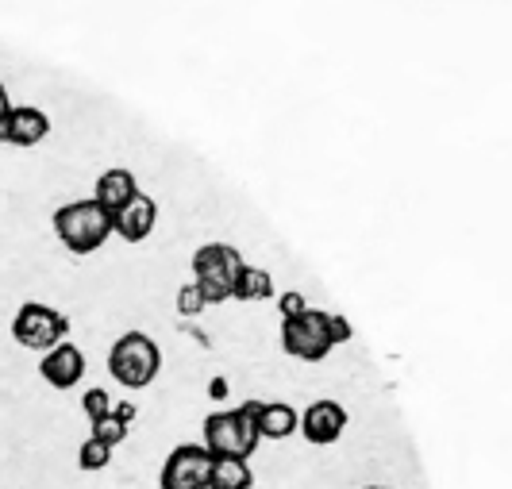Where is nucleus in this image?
Listing matches in <instances>:
<instances>
[{
  "label": "nucleus",
  "mask_w": 512,
  "mask_h": 489,
  "mask_svg": "<svg viewBox=\"0 0 512 489\" xmlns=\"http://www.w3.org/2000/svg\"><path fill=\"white\" fill-rule=\"evenodd\" d=\"M51 224L58 243L70 255H93V251H101L104 243L112 239V216L93 197H81V201L62 205L51 216Z\"/></svg>",
  "instance_id": "f257e3e1"
},
{
  "label": "nucleus",
  "mask_w": 512,
  "mask_h": 489,
  "mask_svg": "<svg viewBox=\"0 0 512 489\" xmlns=\"http://www.w3.org/2000/svg\"><path fill=\"white\" fill-rule=\"evenodd\" d=\"M193 289L201 293L205 305H224L231 301V289H235V278L243 270V255L231 247V243H205L193 251Z\"/></svg>",
  "instance_id": "f03ea898"
},
{
  "label": "nucleus",
  "mask_w": 512,
  "mask_h": 489,
  "mask_svg": "<svg viewBox=\"0 0 512 489\" xmlns=\"http://www.w3.org/2000/svg\"><path fill=\"white\" fill-rule=\"evenodd\" d=\"M162 370V351L151 335L124 332L108 351V374L124 389H147Z\"/></svg>",
  "instance_id": "7ed1b4c3"
},
{
  "label": "nucleus",
  "mask_w": 512,
  "mask_h": 489,
  "mask_svg": "<svg viewBox=\"0 0 512 489\" xmlns=\"http://www.w3.org/2000/svg\"><path fill=\"white\" fill-rule=\"evenodd\" d=\"M66 335H70V320L58 309H51V305H43V301L20 305L16 320H12V339L27 351H39V355H47L58 343H66Z\"/></svg>",
  "instance_id": "20e7f679"
},
{
  "label": "nucleus",
  "mask_w": 512,
  "mask_h": 489,
  "mask_svg": "<svg viewBox=\"0 0 512 489\" xmlns=\"http://www.w3.org/2000/svg\"><path fill=\"white\" fill-rule=\"evenodd\" d=\"M205 447L212 459H251L258 447V428L239 409L205 416Z\"/></svg>",
  "instance_id": "39448f33"
},
{
  "label": "nucleus",
  "mask_w": 512,
  "mask_h": 489,
  "mask_svg": "<svg viewBox=\"0 0 512 489\" xmlns=\"http://www.w3.org/2000/svg\"><path fill=\"white\" fill-rule=\"evenodd\" d=\"M282 351L297 362H324L332 355V335H328V312L305 309L293 320H282Z\"/></svg>",
  "instance_id": "423d86ee"
},
{
  "label": "nucleus",
  "mask_w": 512,
  "mask_h": 489,
  "mask_svg": "<svg viewBox=\"0 0 512 489\" xmlns=\"http://www.w3.org/2000/svg\"><path fill=\"white\" fill-rule=\"evenodd\" d=\"M212 451L205 443H178L158 474V489H208V474H212Z\"/></svg>",
  "instance_id": "0eeeda50"
},
{
  "label": "nucleus",
  "mask_w": 512,
  "mask_h": 489,
  "mask_svg": "<svg viewBox=\"0 0 512 489\" xmlns=\"http://www.w3.org/2000/svg\"><path fill=\"white\" fill-rule=\"evenodd\" d=\"M297 428H301V436L312 443V447H332L339 443V436L347 432V409L339 405V401H312L301 416H297Z\"/></svg>",
  "instance_id": "6e6552de"
},
{
  "label": "nucleus",
  "mask_w": 512,
  "mask_h": 489,
  "mask_svg": "<svg viewBox=\"0 0 512 489\" xmlns=\"http://www.w3.org/2000/svg\"><path fill=\"white\" fill-rule=\"evenodd\" d=\"M51 135V116L35 104H12L4 128H0V143L8 147H35Z\"/></svg>",
  "instance_id": "1a4fd4ad"
},
{
  "label": "nucleus",
  "mask_w": 512,
  "mask_h": 489,
  "mask_svg": "<svg viewBox=\"0 0 512 489\" xmlns=\"http://www.w3.org/2000/svg\"><path fill=\"white\" fill-rule=\"evenodd\" d=\"M158 224V205L147 193H135L120 212H112V235H120L124 243H143Z\"/></svg>",
  "instance_id": "9d476101"
},
{
  "label": "nucleus",
  "mask_w": 512,
  "mask_h": 489,
  "mask_svg": "<svg viewBox=\"0 0 512 489\" xmlns=\"http://www.w3.org/2000/svg\"><path fill=\"white\" fill-rule=\"evenodd\" d=\"M39 378L54 389L81 386V378H85V355H81V347H74V343H58L54 351H47L43 362H39Z\"/></svg>",
  "instance_id": "9b49d317"
},
{
  "label": "nucleus",
  "mask_w": 512,
  "mask_h": 489,
  "mask_svg": "<svg viewBox=\"0 0 512 489\" xmlns=\"http://www.w3.org/2000/svg\"><path fill=\"white\" fill-rule=\"evenodd\" d=\"M139 193V181L131 170L124 166H112V170H104L101 178H97V189H93V201L112 216V212H120V208L128 205L131 197Z\"/></svg>",
  "instance_id": "f8f14e48"
},
{
  "label": "nucleus",
  "mask_w": 512,
  "mask_h": 489,
  "mask_svg": "<svg viewBox=\"0 0 512 489\" xmlns=\"http://www.w3.org/2000/svg\"><path fill=\"white\" fill-rule=\"evenodd\" d=\"M297 432V409L285 401H266L258 416V439H289Z\"/></svg>",
  "instance_id": "ddd939ff"
},
{
  "label": "nucleus",
  "mask_w": 512,
  "mask_h": 489,
  "mask_svg": "<svg viewBox=\"0 0 512 489\" xmlns=\"http://www.w3.org/2000/svg\"><path fill=\"white\" fill-rule=\"evenodd\" d=\"M231 297H235V301H270V297H274V278H270V270L243 262V270H239V278H235Z\"/></svg>",
  "instance_id": "4468645a"
},
{
  "label": "nucleus",
  "mask_w": 512,
  "mask_h": 489,
  "mask_svg": "<svg viewBox=\"0 0 512 489\" xmlns=\"http://www.w3.org/2000/svg\"><path fill=\"white\" fill-rule=\"evenodd\" d=\"M255 474L247 459H216L212 474H208V489H251Z\"/></svg>",
  "instance_id": "2eb2a0df"
},
{
  "label": "nucleus",
  "mask_w": 512,
  "mask_h": 489,
  "mask_svg": "<svg viewBox=\"0 0 512 489\" xmlns=\"http://www.w3.org/2000/svg\"><path fill=\"white\" fill-rule=\"evenodd\" d=\"M112 463V447H104L101 439H81V447H77V470H85V474H97L104 466Z\"/></svg>",
  "instance_id": "dca6fc26"
},
{
  "label": "nucleus",
  "mask_w": 512,
  "mask_h": 489,
  "mask_svg": "<svg viewBox=\"0 0 512 489\" xmlns=\"http://www.w3.org/2000/svg\"><path fill=\"white\" fill-rule=\"evenodd\" d=\"M128 432H131V428L124 424V420H116V416H104V420H97V424H93V439H101L104 447H112V451H116V447L128 439Z\"/></svg>",
  "instance_id": "f3484780"
},
{
  "label": "nucleus",
  "mask_w": 512,
  "mask_h": 489,
  "mask_svg": "<svg viewBox=\"0 0 512 489\" xmlns=\"http://www.w3.org/2000/svg\"><path fill=\"white\" fill-rule=\"evenodd\" d=\"M81 409L89 416V424H97L104 416H112V393H108V389H89V393H81Z\"/></svg>",
  "instance_id": "a211bd4d"
},
{
  "label": "nucleus",
  "mask_w": 512,
  "mask_h": 489,
  "mask_svg": "<svg viewBox=\"0 0 512 489\" xmlns=\"http://www.w3.org/2000/svg\"><path fill=\"white\" fill-rule=\"evenodd\" d=\"M201 309H205V301H201V293L193 289V282L181 285V293H178V312H181V316H197Z\"/></svg>",
  "instance_id": "6ab92c4d"
},
{
  "label": "nucleus",
  "mask_w": 512,
  "mask_h": 489,
  "mask_svg": "<svg viewBox=\"0 0 512 489\" xmlns=\"http://www.w3.org/2000/svg\"><path fill=\"white\" fill-rule=\"evenodd\" d=\"M328 335H332V347L347 343V339H351V324H347V316H339V312H328Z\"/></svg>",
  "instance_id": "aec40b11"
},
{
  "label": "nucleus",
  "mask_w": 512,
  "mask_h": 489,
  "mask_svg": "<svg viewBox=\"0 0 512 489\" xmlns=\"http://www.w3.org/2000/svg\"><path fill=\"white\" fill-rule=\"evenodd\" d=\"M278 305H282V320H293V316H301V312L308 309V301L297 293V289H293V293H285Z\"/></svg>",
  "instance_id": "412c9836"
},
{
  "label": "nucleus",
  "mask_w": 512,
  "mask_h": 489,
  "mask_svg": "<svg viewBox=\"0 0 512 489\" xmlns=\"http://www.w3.org/2000/svg\"><path fill=\"white\" fill-rule=\"evenodd\" d=\"M262 405H266V401H243V405H239V412H243V416H247V420H251V424L258 428V416H262Z\"/></svg>",
  "instance_id": "4be33fe9"
},
{
  "label": "nucleus",
  "mask_w": 512,
  "mask_h": 489,
  "mask_svg": "<svg viewBox=\"0 0 512 489\" xmlns=\"http://www.w3.org/2000/svg\"><path fill=\"white\" fill-rule=\"evenodd\" d=\"M112 416L124 420V424H131V420H135V405H112Z\"/></svg>",
  "instance_id": "5701e85b"
},
{
  "label": "nucleus",
  "mask_w": 512,
  "mask_h": 489,
  "mask_svg": "<svg viewBox=\"0 0 512 489\" xmlns=\"http://www.w3.org/2000/svg\"><path fill=\"white\" fill-rule=\"evenodd\" d=\"M8 112H12V101H8V89L0 85V128H4V120H8Z\"/></svg>",
  "instance_id": "b1692460"
},
{
  "label": "nucleus",
  "mask_w": 512,
  "mask_h": 489,
  "mask_svg": "<svg viewBox=\"0 0 512 489\" xmlns=\"http://www.w3.org/2000/svg\"><path fill=\"white\" fill-rule=\"evenodd\" d=\"M366 489H389V486H366Z\"/></svg>",
  "instance_id": "393cba45"
}]
</instances>
